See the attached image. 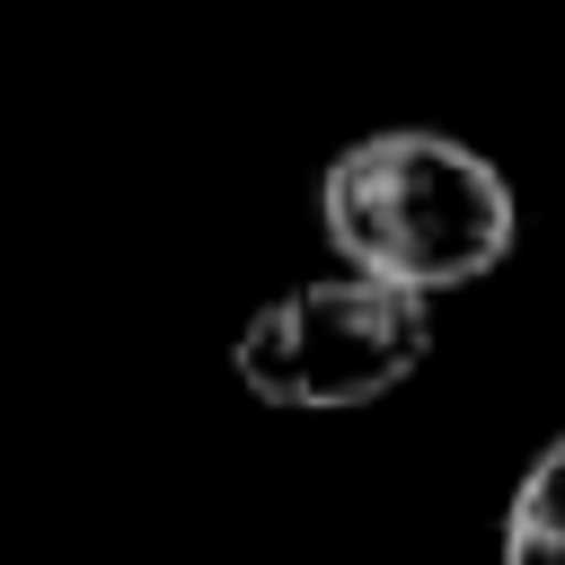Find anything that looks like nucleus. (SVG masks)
Instances as JSON below:
<instances>
[{
  "label": "nucleus",
  "mask_w": 565,
  "mask_h": 565,
  "mask_svg": "<svg viewBox=\"0 0 565 565\" xmlns=\"http://www.w3.org/2000/svg\"><path fill=\"white\" fill-rule=\"evenodd\" d=\"M318 230L344 256V274L433 300V291L486 282L512 256L521 212L486 150H468L450 132H371L327 159Z\"/></svg>",
  "instance_id": "nucleus-1"
},
{
  "label": "nucleus",
  "mask_w": 565,
  "mask_h": 565,
  "mask_svg": "<svg viewBox=\"0 0 565 565\" xmlns=\"http://www.w3.org/2000/svg\"><path fill=\"white\" fill-rule=\"evenodd\" d=\"M424 353H433V300L371 282V274H335V282H300V291L265 300L238 327L230 371L265 406L344 415V406L406 388L424 371Z\"/></svg>",
  "instance_id": "nucleus-2"
},
{
  "label": "nucleus",
  "mask_w": 565,
  "mask_h": 565,
  "mask_svg": "<svg viewBox=\"0 0 565 565\" xmlns=\"http://www.w3.org/2000/svg\"><path fill=\"white\" fill-rule=\"evenodd\" d=\"M503 565H565V433L521 468L503 503Z\"/></svg>",
  "instance_id": "nucleus-3"
}]
</instances>
